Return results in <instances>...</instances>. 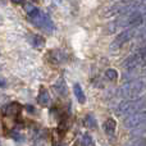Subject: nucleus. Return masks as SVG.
<instances>
[{"instance_id":"ddd939ff","label":"nucleus","mask_w":146,"mask_h":146,"mask_svg":"<svg viewBox=\"0 0 146 146\" xmlns=\"http://www.w3.org/2000/svg\"><path fill=\"white\" fill-rule=\"evenodd\" d=\"M82 145H83V146H95V144H94V140H92V137H91L88 133H86L85 136H83Z\"/></svg>"},{"instance_id":"aec40b11","label":"nucleus","mask_w":146,"mask_h":146,"mask_svg":"<svg viewBox=\"0 0 146 146\" xmlns=\"http://www.w3.org/2000/svg\"><path fill=\"white\" fill-rule=\"evenodd\" d=\"M0 146H1V144H0Z\"/></svg>"},{"instance_id":"20e7f679","label":"nucleus","mask_w":146,"mask_h":146,"mask_svg":"<svg viewBox=\"0 0 146 146\" xmlns=\"http://www.w3.org/2000/svg\"><path fill=\"white\" fill-rule=\"evenodd\" d=\"M54 90L58 94L60 98H67V94H68V87H67V83L64 81V78H58V81L54 85Z\"/></svg>"},{"instance_id":"f03ea898","label":"nucleus","mask_w":146,"mask_h":146,"mask_svg":"<svg viewBox=\"0 0 146 146\" xmlns=\"http://www.w3.org/2000/svg\"><path fill=\"white\" fill-rule=\"evenodd\" d=\"M48 58H49V60H50L51 63L60 64V63H63V62H66L67 55L63 53V51H60V50H58V49H55V50H50V51H49Z\"/></svg>"},{"instance_id":"6ab92c4d","label":"nucleus","mask_w":146,"mask_h":146,"mask_svg":"<svg viewBox=\"0 0 146 146\" xmlns=\"http://www.w3.org/2000/svg\"><path fill=\"white\" fill-rule=\"evenodd\" d=\"M33 1H37V0H33Z\"/></svg>"},{"instance_id":"0eeeda50","label":"nucleus","mask_w":146,"mask_h":146,"mask_svg":"<svg viewBox=\"0 0 146 146\" xmlns=\"http://www.w3.org/2000/svg\"><path fill=\"white\" fill-rule=\"evenodd\" d=\"M131 35H132V31H124L123 33H121V35H119L118 37L114 40V42L111 44V48L115 49V48H119L121 45H123L127 40H129V38H131Z\"/></svg>"},{"instance_id":"9d476101","label":"nucleus","mask_w":146,"mask_h":146,"mask_svg":"<svg viewBox=\"0 0 146 146\" xmlns=\"http://www.w3.org/2000/svg\"><path fill=\"white\" fill-rule=\"evenodd\" d=\"M73 91H74V95L76 98H77L78 103L83 104L86 101V96H85V92H83L82 87H81V85H78V83H76L74 87H73Z\"/></svg>"},{"instance_id":"dca6fc26","label":"nucleus","mask_w":146,"mask_h":146,"mask_svg":"<svg viewBox=\"0 0 146 146\" xmlns=\"http://www.w3.org/2000/svg\"><path fill=\"white\" fill-rule=\"evenodd\" d=\"M13 3H14V4H22L23 1H25V0H12Z\"/></svg>"},{"instance_id":"6e6552de","label":"nucleus","mask_w":146,"mask_h":146,"mask_svg":"<svg viewBox=\"0 0 146 146\" xmlns=\"http://www.w3.org/2000/svg\"><path fill=\"white\" fill-rule=\"evenodd\" d=\"M25 10H26V13H27L28 17H31L32 19H36V18L41 14L40 9H38L36 5H33L32 3H26L25 4Z\"/></svg>"},{"instance_id":"423d86ee","label":"nucleus","mask_w":146,"mask_h":146,"mask_svg":"<svg viewBox=\"0 0 146 146\" xmlns=\"http://www.w3.org/2000/svg\"><path fill=\"white\" fill-rule=\"evenodd\" d=\"M33 21H35V23H37L40 27H44L45 30H48V28L49 30H51V28H53V22H51L50 18H49L48 15H46L45 13H42V12H41V14Z\"/></svg>"},{"instance_id":"a211bd4d","label":"nucleus","mask_w":146,"mask_h":146,"mask_svg":"<svg viewBox=\"0 0 146 146\" xmlns=\"http://www.w3.org/2000/svg\"><path fill=\"white\" fill-rule=\"evenodd\" d=\"M53 146H66L64 144H62V142H54V145Z\"/></svg>"},{"instance_id":"f257e3e1","label":"nucleus","mask_w":146,"mask_h":146,"mask_svg":"<svg viewBox=\"0 0 146 146\" xmlns=\"http://www.w3.org/2000/svg\"><path fill=\"white\" fill-rule=\"evenodd\" d=\"M21 110H22V108H21V105L18 103H9V104H7V105H4L1 108L3 114L7 115V117L17 115V114L21 113Z\"/></svg>"},{"instance_id":"f3484780","label":"nucleus","mask_w":146,"mask_h":146,"mask_svg":"<svg viewBox=\"0 0 146 146\" xmlns=\"http://www.w3.org/2000/svg\"><path fill=\"white\" fill-rule=\"evenodd\" d=\"M5 86V81L3 78H0V87H4Z\"/></svg>"},{"instance_id":"39448f33","label":"nucleus","mask_w":146,"mask_h":146,"mask_svg":"<svg viewBox=\"0 0 146 146\" xmlns=\"http://www.w3.org/2000/svg\"><path fill=\"white\" fill-rule=\"evenodd\" d=\"M37 101L41 106H49L51 103V99L50 95H49V91L46 90L45 87H41L40 91H38V95H37Z\"/></svg>"},{"instance_id":"f8f14e48","label":"nucleus","mask_w":146,"mask_h":146,"mask_svg":"<svg viewBox=\"0 0 146 146\" xmlns=\"http://www.w3.org/2000/svg\"><path fill=\"white\" fill-rule=\"evenodd\" d=\"M83 126H85L86 128H95L96 122L91 115H86L85 118H83Z\"/></svg>"},{"instance_id":"412c9836","label":"nucleus","mask_w":146,"mask_h":146,"mask_svg":"<svg viewBox=\"0 0 146 146\" xmlns=\"http://www.w3.org/2000/svg\"><path fill=\"white\" fill-rule=\"evenodd\" d=\"M76 146H78V145H76Z\"/></svg>"},{"instance_id":"1a4fd4ad","label":"nucleus","mask_w":146,"mask_h":146,"mask_svg":"<svg viewBox=\"0 0 146 146\" xmlns=\"http://www.w3.org/2000/svg\"><path fill=\"white\" fill-rule=\"evenodd\" d=\"M115 127H117V124H115V121H114V119H106L103 124L104 132H105L109 137H111L114 135V132H115Z\"/></svg>"},{"instance_id":"2eb2a0df","label":"nucleus","mask_w":146,"mask_h":146,"mask_svg":"<svg viewBox=\"0 0 146 146\" xmlns=\"http://www.w3.org/2000/svg\"><path fill=\"white\" fill-rule=\"evenodd\" d=\"M126 146H146V140H136V141L127 144Z\"/></svg>"},{"instance_id":"7ed1b4c3","label":"nucleus","mask_w":146,"mask_h":146,"mask_svg":"<svg viewBox=\"0 0 146 146\" xmlns=\"http://www.w3.org/2000/svg\"><path fill=\"white\" fill-rule=\"evenodd\" d=\"M145 114L144 113H137V114H133L132 117H129V118L126 119V122H124V124H126V127H128V128H133V127L139 126L140 123H142V122L145 121Z\"/></svg>"},{"instance_id":"9b49d317","label":"nucleus","mask_w":146,"mask_h":146,"mask_svg":"<svg viewBox=\"0 0 146 146\" xmlns=\"http://www.w3.org/2000/svg\"><path fill=\"white\" fill-rule=\"evenodd\" d=\"M32 44L35 48L42 49L44 46H45V38H44L41 35H33L32 36Z\"/></svg>"},{"instance_id":"4468645a","label":"nucleus","mask_w":146,"mask_h":146,"mask_svg":"<svg viewBox=\"0 0 146 146\" xmlns=\"http://www.w3.org/2000/svg\"><path fill=\"white\" fill-rule=\"evenodd\" d=\"M105 74H106V77H108L110 81H114L117 77H118V74H117V72L114 71V69H109V71H106Z\"/></svg>"}]
</instances>
